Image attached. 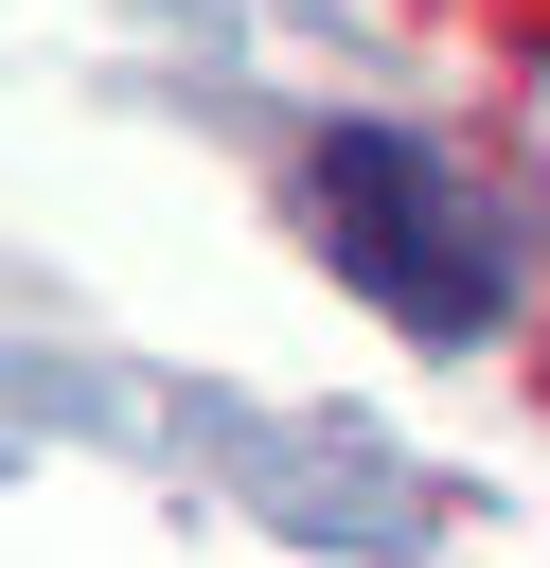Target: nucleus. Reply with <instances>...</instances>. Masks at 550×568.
Masks as SVG:
<instances>
[{
  "label": "nucleus",
  "instance_id": "1",
  "mask_svg": "<svg viewBox=\"0 0 550 568\" xmlns=\"http://www.w3.org/2000/svg\"><path fill=\"white\" fill-rule=\"evenodd\" d=\"M302 231L408 337H497V302H515V231L479 213V178L426 124H319L302 142Z\"/></svg>",
  "mask_w": 550,
  "mask_h": 568
}]
</instances>
